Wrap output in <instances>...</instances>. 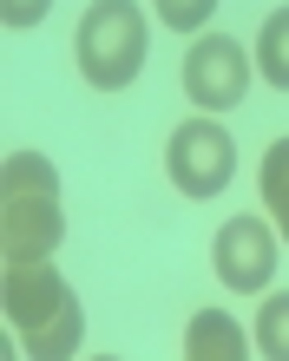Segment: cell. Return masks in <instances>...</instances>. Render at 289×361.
Instances as JSON below:
<instances>
[{
	"label": "cell",
	"mask_w": 289,
	"mask_h": 361,
	"mask_svg": "<svg viewBox=\"0 0 289 361\" xmlns=\"http://www.w3.org/2000/svg\"><path fill=\"white\" fill-rule=\"evenodd\" d=\"M0 309H7V329L20 335L27 361H73L86 342V309H79L73 283L47 263H7L0 276Z\"/></svg>",
	"instance_id": "obj_1"
},
{
	"label": "cell",
	"mask_w": 289,
	"mask_h": 361,
	"mask_svg": "<svg viewBox=\"0 0 289 361\" xmlns=\"http://www.w3.org/2000/svg\"><path fill=\"white\" fill-rule=\"evenodd\" d=\"M66 237L59 210V171L47 152H7L0 158V257L7 263H47Z\"/></svg>",
	"instance_id": "obj_2"
},
{
	"label": "cell",
	"mask_w": 289,
	"mask_h": 361,
	"mask_svg": "<svg viewBox=\"0 0 289 361\" xmlns=\"http://www.w3.org/2000/svg\"><path fill=\"white\" fill-rule=\"evenodd\" d=\"M144 33H152V13L132 7V0H99L86 7L73 33V66L92 92H125L144 73Z\"/></svg>",
	"instance_id": "obj_3"
},
{
	"label": "cell",
	"mask_w": 289,
	"mask_h": 361,
	"mask_svg": "<svg viewBox=\"0 0 289 361\" xmlns=\"http://www.w3.org/2000/svg\"><path fill=\"white\" fill-rule=\"evenodd\" d=\"M164 171H171V184L184 190V197H223L237 178V138L223 132L217 118H184L171 145H164Z\"/></svg>",
	"instance_id": "obj_4"
},
{
	"label": "cell",
	"mask_w": 289,
	"mask_h": 361,
	"mask_svg": "<svg viewBox=\"0 0 289 361\" xmlns=\"http://www.w3.org/2000/svg\"><path fill=\"white\" fill-rule=\"evenodd\" d=\"M250 53L237 47L230 33H204L191 53H184V99L197 105L204 118H217V112H237L243 92H250Z\"/></svg>",
	"instance_id": "obj_5"
},
{
	"label": "cell",
	"mask_w": 289,
	"mask_h": 361,
	"mask_svg": "<svg viewBox=\"0 0 289 361\" xmlns=\"http://www.w3.org/2000/svg\"><path fill=\"white\" fill-rule=\"evenodd\" d=\"M211 269L230 295H263L276 283V230L263 217H230L211 237Z\"/></svg>",
	"instance_id": "obj_6"
},
{
	"label": "cell",
	"mask_w": 289,
	"mask_h": 361,
	"mask_svg": "<svg viewBox=\"0 0 289 361\" xmlns=\"http://www.w3.org/2000/svg\"><path fill=\"white\" fill-rule=\"evenodd\" d=\"M178 361H250V335L230 309H191Z\"/></svg>",
	"instance_id": "obj_7"
},
{
	"label": "cell",
	"mask_w": 289,
	"mask_h": 361,
	"mask_svg": "<svg viewBox=\"0 0 289 361\" xmlns=\"http://www.w3.org/2000/svg\"><path fill=\"white\" fill-rule=\"evenodd\" d=\"M257 73H263V86H276V92H289V7H276V13H263V33H257Z\"/></svg>",
	"instance_id": "obj_8"
},
{
	"label": "cell",
	"mask_w": 289,
	"mask_h": 361,
	"mask_svg": "<svg viewBox=\"0 0 289 361\" xmlns=\"http://www.w3.org/2000/svg\"><path fill=\"white\" fill-rule=\"evenodd\" d=\"M257 184H263V204H270V224L283 230V243H289V138H276L270 152H263Z\"/></svg>",
	"instance_id": "obj_9"
},
{
	"label": "cell",
	"mask_w": 289,
	"mask_h": 361,
	"mask_svg": "<svg viewBox=\"0 0 289 361\" xmlns=\"http://www.w3.org/2000/svg\"><path fill=\"white\" fill-rule=\"evenodd\" d=\"M257 348L263 361H289V289H270L263 295V309H257Z\"/></svg>",
	"instance_id": "obj_10"
},
{
	"label": "cell",
	"mask_w": 289,
	"mask_h": 361,
	"mask_svg": "<svg viewBox=\"0 0 289 361\" xmlns=\"http://www.w3.org/2000/svg\"><path fill=\"white\" fill-rule=\"evenodd\" d=\"M158 20L171 33H197V27H211V20H217V7H211V0H164Z\"/></svg>",
	"instance_id": "obj_11"
},
{
	"label": "cell",
	"mask_w": 289,
	"mask_h": 361,
	"mask_svg": "<svg viewBox=\"0 0 289 361\" xmlns=\"http://www.w3.org/2000/svg\"><path fill=\"white\" fill-rule=\"evenodd\" d=\"M99 361H112V355H99Z\"/></svg>",
	"instance_id": "obj_12"
}]
</instances>
